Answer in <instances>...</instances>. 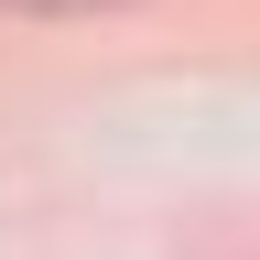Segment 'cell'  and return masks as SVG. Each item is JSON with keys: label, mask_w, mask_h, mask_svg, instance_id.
I'll return each instance as SVG.
<instances>
[{"label": "cell", "mask_w": 260, "mask_h": 260, "mask_svg": "<svg viewBox=\"0 0 260 260\" xmlns=\"http://www.w3.org/2000/svg\"><path fill=\"white\" fill-rule=\"evenodd\" d=\"M0 11H32V22H98V11H141V0H0Z\"/></svg>", "instance_id": "cell-1"}]
</instances>
